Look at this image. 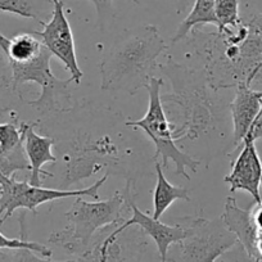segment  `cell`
<instances>
[{
  "label": "cell",
  "mask_w": 262,
  "mask_h": 262,
  "mask_svg": "<svg viewBox=\"0 0 262 262\" xmlns=\"http://www.w3.org/2000/svg\"><path fill=\"white\" fill-rule=\"evenodd\" d=\"M36 127L54 139L53 149L63 161L59 189H70L102 170L137 183L142 170L148 167V161H142L145 160L143 142L131 135L133 127L110 108L89 103L75 105L66 112L45 116L36 121Z\"/></svg>",
  "instance_id": "cell-1"
},
{
  "label": "cell",
  "mask_w": 262,
  "mask_h": 262,
  "mask_svg": "<svg viewBox=\"0 0 262 262\" xmlns=\"http://www.w3.org/2000/svg\"><path fill=\"white\" fill-rule=\"evenodd\" d=\"M158 70L170 80L172 93L161 95L162 103H171L180 108L183 122L176 126V142L188 139L196 142L202 138L223 137L229 104L210 84L205 70L176 62L171 55Z\"/></svg>",
  "instance_id": "cell-2"
},
{
  "label": "cell",
  "mask_w": 262,
  "mask_h": 262,
  "mask_svg": "<svg viewBox=\"0 0 262 262\" xmlns=\"http://www.w3.org/2000/svg\"><path fill=\"white\" fill-rule=\"evenodd\" d=\"M167 49L168 45L155 25L125 31L100 62V88L107 92L137 94L149 84L158 70V57Z\"/></svg>",
  "instance_id": "cell-3"
},
{
  "label": "cell",
  "mask_w": 262,
  "mask_h": 262,
  "mask_svg": "<svg viewBox=\"0 0 262 262\" xmlns=\"http://www.w3.org/2000/svg\"><path fill=\"white\" fill-rule=\"evenodd\" d=\"M135 196L137 183L134 181H126L123 190L116 191L104 201L89 202L84 196H76L71 208L64 213L67 225L50 234L48 242L86 262L95 234L123 221V213L130 210V201Z\"/></svg>",
  "instance_id": "cell-4"
},
{
  "label": "cell",
  "mask_w": 262,
  "mask_h": 262,
  "mask_svg": "<svg viewBox=\"0 0 262 262\" xmlns=\"http://www.w3.org/2000/svg\"><path fill=\"white\" fill-rule=\"evenodd\" d=\"M163 80L153 76L149 84L145 86L149 94V104L145 116L139 120L126 121V126L137 130H143L148 138L155 144V155L153 161L162 160V168L168 167V162L175 165V175L184 176L186 180H190V176L186 172V168H190L193 172H196L202 162L194 156L183 152L176 145L175 128L176 125L168 121L163 110V103L161 100V88Z\"/></svg>",
  "instance_id": "cell-5"
},
{
  "label": "cell",
  "mask_w": 262,
  "mask_h": 262,
  "mask_svg": "<svg viewBox=\"0 0 262 262\" xmlns=\"http://www.w3.org/2000/svg\"><path fill=\"white\" fill-rule=\"evenodd\" d=\"M53 54L42 47L41 52L34 58L25 63L9 64L12 72V89L24 100L21 94V88L27 82H35L40 85L41 93L40 97L34 100H27V104L37 111L42 117L70 111L75 107L72 100V92L70 85L74 80L70 77L67 80H60L55 76L50 69V60Z\"/></svg>",
  "instance_id": "cell-6"
},
{
  "label": "cell",
  "mask_w": 262,
  "mask_h": 262,
  "mask_svg": "<svg viewBox=\"0 0 262 262\" xmlns=\"http://www.w3.org/2000/svg\"><path fill=\"white\" fill-rule=\"evenodd\" d=\"M173 221L186 229V235L172 244L175 252L173 256L167 254L166 262H215L238 243L221 217L210 220L196 215L175 217Z\"/></svg>",
  "instance_id": "cell-7"
},
{
  "label": "cell",
  "mask_w": 262,
  "mask_h": 262,
  "mask_svg": "<svg viewBox=\"0 0 262 262\" xmlns=\"http://www.w3.org/2000/svg\"><path fill=\"white\" fill-rule=\"evenodd\" d=\"M110 173L105 172L104 176L95 181L88 188L82 189H54L41 188L30 184V181H18L16 175L6 179L0 184V225L12 217L17 210L31 211L35 215L37 213V207L47 202L63 198H76V196H90L94 201L99 200V189L108 180Z\"/></svg>",
  "instance_id": "cell-8"
},
{
  "label": "cell",
  "mask_w": 262,
  "mask_h": 262,
  "mask_svg": "<svg viewBox=\"0 0 262 262\" xmlns=\"http://www.w3.org/2000/svg\"><path fill=\"white\" fill-rule=\"evenodd\" d=\"M53 3L52 18L48 22L39 21L42 25V31H35L34 34L41 40L44 47L57 57L64 64L70 72L71 79L76 85L81 82L84 72L77 62L76 48H75L74 34L64 12L63 0H50Z\"/></svg>",
  "instance_id": "cell-9"
},
{
  "label": "cell",
  "mask_w": 262,
  "mask_h": 262,
  "mask_svg": "<svg viewBox=\"0 0 262 262\" xmlns=\"http://www.w3.org/2000/svg\"><path fill=\"white\" fill-rule=\"evenodd\" d=\"M130 210L133 211V216L123 224L118 225L110 235H107L102 241L111 243V242L116 241L118 234L123 233L126 229L138 225L147 235H149L155 241L161 257V262H166L170 247L185 238L186 229L181 224L175 223V221H173V225H168V224L161 223L153 216L147 215L139 210V207L135 203V198L130 201Z\"/></svg>",
  "instance_id": "cell-10"
},
{
  "label": "cell",
  "mask_w": 262,
  "mask_h": 262,
  "mask_svg": "<svg viewBox=\"0 0 262 262\" xmlns=\"http://www.w3.org/2000/svg\"><path fill=\"white\" fill-rule=\"evenodd\" d=\"M256 142L244 139L241 147L231 153H238L231 162V171L225 176L224 181L229 184L231 193L247 191L251 194L254 203H259L262 196L259 190L262 188V162L256 149Z\"/></svg>",
  "instance_id": "cell-11"
},
{
  "label": "cell",
  "mask_w": 262,
  "mask_h": 262,
  "mask_svg": "<svg viewBox=\"0 0 262 262\" xmlns=\"http://www.w3.org/2000/svg\"><path fill=\"white\" fill-rule=\"evenodd\" d=\"M261 105L262 90H253L246 82L236 85L234 99L229 104L233 122V152L242 145Z\"/></svg>",
  "instance_id": "cell-12"
},
{
  "label": "cell",
  "mask_w": 262,
  "mask_h": 262,
  "mask_svg": "<svg viewBox=\"0 0 262 262\" xmlns=\"http://www.w3.org/2000/svg\"><path fill=\"white\" fill-rule=\"evenodd\" d=\"M36 122L26 123L25 128L24 149L30 163V184L40 186L42 178H54V173L42 170L45 163L58 162L57 156L53 153L54 139L41 135L35 131Z\"/></svg>",
  "instance_id": "cell-13"
},
{
  "label": "cell",
  "mask_w": 262,
  "mask_h": 262,
  "mask_svg": "<svg viewBox=\"0 0 262 262\" xmlns=\"http://www.w3.org/2000/svg\"><path fill=\"white\" fill-rule=\"evenodd\" d=\"M226 228L236 236L238 243L243 247L249 257L257 259L256 239L257 228L253 223L251 208H241L235 198L228 196L225 202V210L221 215Z\"/></svg>",
  "instance_id": "cell-14"
},
{
  "label": "cell",
  "mask_w": 262,
  "mask_h": 262,
  "mask_svg": "<svg viewBox=\"0 0 262 262\" xmlns=\"http://www.w3.org/2000/svg\"><path fill=\"white\" fill-rule=\"evenodd\" d=\"M156 173H157V184L153 191V217L160 220L167 208L175 201L183 200L185 202H190V189L183 186H175L168 183L163 173L162 165L158 161H155Z\"/></svg>",
  "instance_id": "cell-15"
},
{
  "label": "cell",
  "mask_w": 262,
  "mask_h": 262,
  "mask_svg": "<svg viewBox=\"0 0 262 262\" xmlns=\"http://www.w3.org/2000/svg\"><path fill=\"white\" fill-rule=\"evenodd\" d=\"M215 2L216 0H194L190 12L186 18L181 22L176 34L171 39V44L175 45L178 41L185 39L193 30L201 29L205 25L216 26V18L213 13Z\"/></svg>",
  "instance_id": "cell-16"
},
{
  "label": "cell",
  "mask_w": 262,
  "mask_h": 262,
  "mask_svg": "<svg viewBox=\"0 0 262 262\" xmlns=\"http://www.w3.org/2000/svg\"><path fill=\"white\" fill-rule=\"evenodd\" d=\"M213 13L219 34L229 35L242 25L239 16V0H216Z\"/></svg>",
  "instance_id": "cell-17"
},
{
  "label": "cell",
  "mask_w": 262,
  "mask_h": 262,
  "mask_svg": "<svg viewBox=\"0 0 262 262\" xmlns=\"http://www.w3.org/2000/svg\"><path fill=\"white\" fill-rule=\"evenodd\" d=\"M26 122H19L17 112L12 113L11 122L0 123V156L14 152L24 145Z\"/></svg>",
  "instance_id": "cell-18"
},
{
  "label": "cell",
  "mask_w": 262,
  "mask_h": 262,
  "mask_svg": "<svg viewBox=\"0 0 262 262\" xmlns=\"http://www.w3.org/2000/svg\"><path fill=\"white\" fill-rule=\"evenodd\" d=\"M26 213H22L19 219V228H21V235L19 238H8L0 231V249H16V248H27L31 251L36 252L42 257H52L53 252L49 247L44 244L36 243V242H30L27 239V228L26 221H25Z\"/></svg>",
  "instance_id": "cell-19"
},
{
  "label": "cell",
  "mask_w": 262,
  "mask_h": 262,
  "mask_svg": "<svg viewBox=\"0 0 262 262\" xmlns=\"http://www.w3.org/2000/svg\"><path fill=\"white\" fill-rule=\"evenodd\" d=\"M18 171H30V163L25 153L24 145L9 155L0 156V184L6 179L16 175Z\"/></svg>",
  "instance_id": "cell-20"
},
{
  "label": "cell",
  "mask_w": 262,
  "mask_h": 262,
  "mask_svg": "<svg viewBox=\"0 0 262 262\" xmlns=\"http://www.w3.org/2000/svg\"><path fill=\"white\" fill-rule=\"evenodd\" d=\"M9 93H14L12 89V72L3 54V57L0 55V120L6 115H9L11 117L12 113L14 112L13 105L8 102Z\"/></svg>",
  "instance_id": "cell-21"
},
{
  "label": "cell",
  "mask_w": 262,
  "mask_h": 262,
  "mask_svg": "<svg viewBox=\"0 0 262 262\" xmlns=\"http://www.w3.org/2000/svg\"><path fill=\"white\" fill-rule=\"evenodd\" d=\"M0 262H82V259H60L55 261L50 257H42L27 248L0 249Z\"/></svg>",
  "instance_id": "cell-22"
},
{
  "label": "cell",
  "mask_w": 262,
  "mask_h": 262,
  "mask_svg": "<svg viewBox=\"0 0 262 262\" xmlns=\"http://www.w3.org/2000/svg\"><path fill=\"white\" fill-rule=\"evenodd\" d=\"M0 12L14 14L22 18L39 19L32 0H0Z\"/></svg>",
  "instance_id": "cell-23"
},
{
  "label": "cell",
  "mask_w": 262,
  "mask_h": 262,
  "mask_svg": "<svg viewBox=\"0 0 262 262\" xmlns=\"http://www.w3.org/2000/svg\"><path fill=\"white\" fill-rule=\"evenodd\" d=\"M89 2H92L94 4L95 9H97L98 26H99L102 31H105L107 26L112 22L113 17H115L113 0H89Z\"/></svg>",
  "instance_id": "cell-24"
},
{
  "label": "cell",
  "mask_w": 262,
  "mask_h": 262,
  "mask_svg": "<svg viewBox=\"0 0 262 262\" xmlns=\"http://www.w3.org/2000/svg\"><path fill=\"white\" fill-rule=\"evenodd\" d=\"M223 257V262H262L258 261V259L249 257L248 254H247V252L243 249V247L239 243H236L235 246H234L230 251L226 252Z\"/></svg>",
  "instance_id": "cell-25"
},
{
  "label": "cell",
  "mask_w": 262,
  "mask_h": 262,
  "mask_svg": "<svg viewBox=\"0 0 262 262\" xmlns=\"http://www.w3.org/2000/svg\"><path fill=\"white\" fill-rule=\"evenodd\" d=\"M261 138H262V105L261 108H259L258 113H257L256 118H254L253 123H252L251 127H249L248 134H247V137L244 138V139L256 142L257 139H261Z\"/></svg>",
  "instance_id": "cell-26"
},
{
  "label": "cell",
  "mask_w": 262,
  "mask_h": 262,
  "mask_svg": "<svg viewBox=\"0 0 262 262\" xmlns=\"http://www.w3.org/2000/svg\"><path fill=\"white\" fill-rule=\"evenodd\" d=\"M246 26L254 34L262 36V13H256L246 22Z\"/></svg>",
  "instance_id": "cell-27"
},
{
  "label": "cell",
  "mask_w": 262,
  "mask_h": 262,
  "mask_svg": "<svg viewBox=\"0 0 262 262\" xmlns=\"http://www.w3.org/2000/svg\"><path fill=\"white\" fill-rule=\"evenodd\" d=\"M251 210L252 217H253V223L256 225L257 230L262 231V201L259 203H254V206H252Z\"/></svg>",
  "instance_id": "cell-28"
},
{
  "label": "cell",
  "mask_w": 262,
  "mask_h": 262,
  "mask_svg": "<svg viewBox=\"0 0 262 262\" xmlns=\"http://www.w3.org/2000/svg\"><path fill=\"white\" fill-rule=\"evenodd\" d=\"M173 3H175L176 12L179 14L189 13L194 4V0H173Z\"/></svg>",
  "instance_id": "cell-29"
},
{
  "label": "cell",
  "mask_w": 262,
  "mask_h": 262,
  "mask_svg": "<svg viewBox=\"0 0 262 262\" xmlns=\"http://www.w3.org/2000/svg\"><path fill=\"white\" fill-rule=\"evenodd\" d=\"M90 262H108V249L94 252L90 257Z\"/></svg>",
  "instance_id": "cell-30"
},
{
  "label": "cell",
  "mask_w": 262,
  "mask_h": 262,
  "mask_svg": "<svg viewBox=\"0 0 262 262\" xmlns=\"http://www.w3.org/2000/svg\"><path fill=\"white\" fill-rule=\"evenodd\" d=\"M256 251H257V259L262 261V231H257V239H256Z\"/></svg>",
  "instance_id": "cell-31"
},
{
  "label": "cell",
  "mask_w": 262,
  "mask_h": 262,
  "mask_svg": "<svg viewBox=\"0 0 262 262\" xmlns=\"http://www.w3.org/2000/svg\"><path fill=\"white\" fill-rule=\"evenodd\" d=\"M131 3H135V4H139V0H130Z\"/></svg>",
  "instance_id": "cell-32"
}]
</instances>
